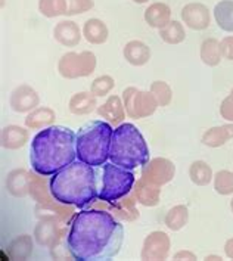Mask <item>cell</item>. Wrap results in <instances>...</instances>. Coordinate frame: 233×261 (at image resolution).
Returning a JSON list of instances; mask_svg holds the SVG:
<instances>
[{"label":"cell","instance_id":"cell-15","mask_svg":"<svg viewBox=\"0 0 233 261\" xmlns=\"http://www.w3.org/2000/svg\"><path fill=\"white\" fill-rule=\"evenodd\" d=\"M28 139H30L28 128L21 127V125H15V124L3 127L2 135H0L2 146L9 151H16V149L24 148L27 145Z\"/></svg>","mask_w":233,"mask_h":261},{"label":"cell","instance_id":"cell-34","mask_svg":"<svg viewBox=\"0 0 233 261\" xmlns=\"http://www.w3.org/2000/svg\"><path fill=\"white\" fill-rule=\"evenodd\" d=\"M151 92L153 97L157 99L158 107H168L173 99V90L165 82H153L151 84Z\"/></svg>","mask_w":233,"mask_h":261},{"label":"cell","instance_id":"cell-25","mask_svg":"<svg viewBox=\"0 0 233 261\" xmlns=\"http://www.w3.org/2000/svg\"><path fill=\"white\" fill-rule=\"evenodd\" d=\"M214 19L223 31L233 33V0H220L214 6Z\"/></svg>","mask_w":233,"mask_h":261},{"label":"cell","instance_id":"cell-19","mask_svg":"<svg viewBox=\"0 0 233 261\" xmlns=\"http://www.w3.org/2000/svg\"><path fill=\"white\" fill-rule=\"evenodd\" d=\"M124 59L135 67H142L149 62L151 59V49L148 44L140 40H130L123 47Z\"/></svg>","mask_w":233,"mask_h":261},{"label":"cell","instance_id":"cell-4","mask_svg":"<svg viewBox=\"0 0 233 261\" xmlns=\"http://www.w3.org/2000/svg\"><path fill=\"white\" fill-rule=\"evenodd\" d=\"M110 161L132 171L149 161V148L135 124L117 125L111 140Z\"/></svg>","mask_w":233,"mask_h":261},{"label":"cell","instance_id":"cell-36","mask_svg":"<svg viewBox=\"0 0 233 261\" xmlns=\"http://www.w3.org/2000/svg\"><path fill=\"white\" fill-rule=\"evenodd\" d=\"M67 230H62L61 236L56 239V242L50 247V255L56 260H65V258H72L68 248V241H67Z\"/></svg>","mask_w":233,"mask_h":261},{"label":"cell","instance_id":"cell-24","mask_svg":"<svg viewBox=\"0 0 233 261\" xmlns=\"http://www.w3.org/2000/svg\"><path fill=\"white\" fill-rule=\"evenodd\" d=\"M68 108L74 115H87L97 110V99L92 92H79L69 99Z\"/></svg>","mask_w":233,"mask_h":261},{"label":"cell","instance_id":"cell-16","mask_svg":"<svg viewBox=\"0 0 233 261\" xmlns=\"http://www.w3.org/2000/svg\"><path fill=\"white\" fill-rule=\"evenodd\" d=\"M97 115L107 120L110 124L120 125L125 118V108H124L123 99L117 95H111L100 107H97Z\"/></svg>","mask_w":233,"mask_h":261},{"label":"cell","instance_id":"cell-2","mask_svg":"<svg viewBox=\"0 0 233 261\" xmlns=\"http://www.w3.org/2000/svg\"><path fill=\"white\" fill-rule=\"evenodd\" d=\"M77 158V135L64 125L40 130L31 142L30 163L33 171L49 177Z\"/></svg>","mask_w":233,"mask_h":261},{"label":"cell","instance_id":"cell-9","mask_svg":"<svg viewBox=\"0 0 233 261\" xmlns=\"http://www.w3.org/2000/svg\"><path fill=\"white\" fill-rule=\"evenodd\" d=\"M176 176V165L168 158H153L142 167V179L148 180L157 186H164Z\"/></svg>","mask_w":233,"mask_h":261},{"label":"cell","instance_id":"cell-28","mask_svg":"<svg viewBox=\"0 0 233 261\" xmlns=\"http://www.w3.org/2000/svg\"><path fill=\"white\" fill-rule=\"evenodd\" d=\"M130 195V193H128ZM124 196L121 198L120 201H117L115 204H111L112 208H114V216L120 220H125V221H133L139 219V211L136 210V204L137 201H135V195L133 196Z\"/></svg>","mask_w":233,"mask_h":261},{"label":"cell","instance_id":"cell-13","mask_svg":"<svg viewBox=\"0 0 233 261\" xmlns=\"http://www.w3.org/2000/svg\"><path fill=\"white\" fill-rule=\"evenodd\" d=\"M9 105H11L12 111L18 112V114L31 112L40 105V96L36 92V89H33L31 86L21 84L11 93Z\"/></svg>","mask_w":233,"mask_h":261},{"label":"cell","instance_id":"cell-45","mask_svg":"<svg viewBox=\"0 0 233 261\" xmlns=\"http://www.w3.org/2000/svg\"><path fill=\"white\" fill-rule=\"evenodd\" d=\"M230 210H232V213H233V198H232V201H230Z\"/></svg>","mask_w":233,"mask_h":261},{"label":"cell","instance_id":"cell-29","mask_svg":"<svg viewBox=\"0 0 233 261\" xmlns=\"http://www.w3.org/2000/svg\"><path fill=\"white\" fill-rule=\"evenodd\" d=\"M189 221V210L186 205H174L165 214L164 224L173 232L182 230Z\"/></svg>","mask_w":233,"mask_h":261},{"label":"cell","instance_id":"cell-6","mask_svg":"<svg viewBox=\"0 0 233 261\" xmlns=\"http://www.w3.org/2000/svg\"><path fill=\"white\" fill-rule=\"evenodd\" d=\"M97 199L102 202L115 204L133 191L136 176L132 170H125L114 163L96 167Z\"/></svg>","mask_w":233,"mask_h":261},{"label":"cell","instance_id":"cell-31","mask_svg":"<svg viewBox=\"0 0 233 261\" xmlns=\"http://www.w3.org/2000/svg\"><path fill=\"white\" fill-rule=\"evenodd\" d=\"M201 140L208 148H220V146L226 145L230 140V136H229L224 125H216V127L208 128L205 133L202 135Z\"/></svg>","mask_w":233,"mask_h":261},{"label":"cell","instance_id":"cell-26","mask_svg":"<svg viewBox=\"0 0 233 261\" xmlns=\"http://www.w3.org/2000/svg\"><path fill=\"white\" fill-rule=\"evenodd\" d=\"M189 177L196 186H208L214 179V173L208 163L202 160H196L189 167Z\"/></svg>","mask_w":233,"mask_h":261},{"label":"cell","instance_id":"cell-8","mask_svg":"<svg viewBox=\"0 0 233 261\" xmlns=\"http://www.w3.org/2000/svg\"><path fill=\"white\" fill-rule=\"evenodd\" d=\"M123 102L125 114L130 118H146L152 115L157 108V99L153 97L151 92L139 90L136 87H127L123 92Z\"/></svg>","mask_w":233,"mask_h":261},{"label":"cell","instance_id":"cell-14","mask_svg":"<svg viewBox=\"0 0 233 261\" xmlns=\"http://www.w3.org/2000/svg\"><path fill=\"white\" fill-rule=\"evenodd\" d=\"M54 37L59 44L67 46V47H74L82 41L83 33L74 21L64 19V21H59L54 28Z\"/></svg>","mask_w":233,"mask_h":261},{"label":"cell","instance_id":"cell-38","mask_svg":"<svg viewBox=\"0 0 233 261\" xmlns=\"http://www.w3.org/2000/svg\"><path fill=\"white\" fill-rule=\"evenodd\" d=\"M220 115L227 123H233V97L230 95L221 100V103H220Z\"/></svg>","mask_w":233,"mask_h":261},{"label":"cell","instance_id":"cell-44","mask_svg":"<svg viewBox=\"0 0 233 261\" xmlns=\"http://www.w3.org/2000/svg\"><path fill=\"white\" fill-rule=\"evenodd\" d=\"M135 3H139V5H143V3H146V2H149V0H133Z\"/></svg>","mask_w":233,"mask_h":261},{"label":"cell","instance_id":"cell-33","mask_svg":"<svg viewBox=\"0 0 233 261\" xmlns=\"http://www.w3.org/2000/svg\"><path fill=\"white\" fill-rule=\"evenodd\" d=\"M214 191L221 196L233 195V171L230 170H220L214 174Z\"/></svg>","mask_w":233,"mask_h":261},{"label":"cell","instance_id":"cell-30","mask_svg":"<svg viewBox=\"0 0 233 261\" xmlns=\"http://www.w3.org/2000/svg\"><path fill=\"white\" fill-rule=\"evenodd\" d=\"M160 37L167 44H180L186 39V31L180 21H170L164 28L160 30Z\"/></svg>","mask_w":233,"mask_h":261},{"label":"cell","instance_id":"cell-32","mask_svg":"<svg viewBox=\"0 0 233 261\" xmlns=\"http://www.w3.org/2000/svg\"><path fill=\"white\" fill-rule=\"evenodd\" d=\"M67 0H39V12L46 18H56L67 15Z\"/></svg>","mask_w":233,"mask_h":261},{"label":"cell","instance_id":"cell-22","mask_svg":"<svg viewBox=\"0 0 233 261\" xmlns=\"http://www.w3.org/2000/svg\"><path fill=\"white\" fill-rule=\"evenodd\" d=\"M33 238L30 234H21L8 244L6 254L11 260H28L33 255Z\"/></svg>","mask_w":233,"mask_h":261},{"label":"cell","instance_id":"cell-7","mask_svg":"<svg viewBox=\"0 0 233 261\" xmlns=\"http://www.w3.org/2000/svg\"><path fill=\"white\" fill-rule=\"evenodd\" d=\"M96 69V56L93 52H67L61 56L58 62L59 74L67 80H75L82 77H89Z\"/></svg>","mask_w":233,"mask_h":261},{"label":"cell","instance_id":"cell-21","mask_svg":"<svg viewBox=\"0 0 233 261\" xmlns=\"http://www.w3.org/2000/svg\"><path fill=\"white\" fill-rule=\"evenodd\" d=\"M55 111L49 107H37L36 110L28 112L25 117V127L30 130H43L55 124Z\"/></svg>","mask_w":233,"mask_h":261},{"label":"cell","instance_id":"cell-17","mask_svg":"<svg viewBox=\"0 0 233 261\" xmlns=\"http://www.w3.org/2000/svg\"><path fill=\"white\" fill-rule=\"evenodd\" d=\"M161 186H157L151 181L145 179L136 180L135 186H133V195L136 198V201L143 206H155L160 204V198H161Z\"/></svg>","mask_w":233,"mask_h":261},{"label":"cell","instance_id":"cell-11","mask_svg":"<svg viewBox=\"0 0 233 261\" xmlns=\"http://www.w3.org/2000/svg\"><path fill=\"white\" fill-rule=\"evenodd\" d=\"M180 16L186 27L196 30V31L206 30L211 24V14H210L208 6L199 2H192V3L185 5L180 11Z\"/></svg>","mask_w":233,"mask_h":261},{"label":"cell","instance_id":"cell-1","mask_svg":"<svg viewBox=\"0 0 233 261\" xmlns=\"http://www.w3.org/2000/svg\"><path fill=\"white\" fill-rule=\"evenodd\" d=\"M67 241L72 260H111L121 249L124 227L108 211L83 208L69 220Z\"/></svg>","mask_w":233,"mask_h":261},{"label":"cell","instance_id":"cell-20","mask_svg":"<svg viewBox=\"0 0 233 261\" xmlns=\"http://www.w3.org/2000/svg\"><path fill=\"white\" fill-rule=\"evenodd\" d=\"M145 21L152 28L161 30L171 21V9L168 5L155 2L149 5L145 11Z\"/></svg>","mask_w":233,"mask_h":261},{"label":"cell","instance_id":"cell-18","mask_svg":"<svg viewBox=\"0 0 233 261\" xmlns=\"http://www.w3.org/2000/svg\"><path fill=\"white\" fill-rule=\"evenodd\" d=\"M31 173L24 168L12 170L6 177V191L15 198H24L30 195Z\"/></svg>","mask_w":233,"mask_h":261},{"label":"cell","instance_id":"cell-43","mask_svg":"<svg viewBox=\"0 0 233 261\" xmlns=\"http://www.w3.org/2000/svg\"><path fill=\"white\" fill-rule=\"evenodd\" d=\"M205 260H223L220 255H206Z\"/></svg>","mask_w":233,"mask_h":261},{"label":"cell","instance_id":"cell-27","mask_svg":"<svg viewBox=\"0 0 233 261\" xmlns=\"http://www.w3.org/2000/svg\"><path fill=\"white\" fill-rule=\"evenodd\" d=\"M201 61L208 67H217L221 61V52H220V41L214 37H208L201 43L199 50Z\"/></svg>","mask_w":233,"mask_h":261},{"label":"cell","instance_id":"cell-35","mask_svg":"<svg viewBox=\"0 0 233 261\" xmlns=\"http://www.w3.org/2000/svg\"><path fill=\"white\" fill-rule=\"evenodd\" d=\"M114 87H115V80L111 75H99L92 83L90 92L96 97H103L110 95Z\"/></svg>","mask_w":233,"mask_h":261},{"label":"cell","instance_id":"cell-46","mask_svg":"<svg viewBox=\"0 0 233 261\" xmlns=\"http://www.w3.org/2000/svg\"><path fill=\"white\" fill-rule=\"evenodd\" d=\"M229 95H230V96L233 97V87H232V90H230V93H229Z\"/></svg>","mask_w":233,"mask_h":261},{"label":"cell","instance_id":"cell-41","mask_svg":"<svg viewBox=\"0 0 233 261\" xmlns=\"http://www.w3.org/2000/svg\"><path fill=\"white\" fill-rule=\"evenodd\" d=\"M224 254L227 258L233 260V238H229L224 244Z\"/></svg>","mask_w":233,"mask_h":261},{"label":"cell","instance_id":"cell-40","mask_svg":"<svg viewBox=\"0 0 233 261\" xmlns=\"http://www.w3.org/2000/svg\"><path fill=\"white\" fill-rule=\"evenodd\" d=\"M174 260H196V255L193 254L192 251L182 249V251L174 254Z\"/></svg>","mask_w":233,"mask_h":261},{"label":"cell","instance_id":"cell-23","mask_svg":"<svg viewBox=\"0 0 233 261\" xmlns=\"http://www.w3.org/2000/svg\"><path fill=\"white\" fill-rule=\"evenodd\" d=\"M110 31L102 19L90 18L83 25V37L92 44H102L108 40Z\"/></svg>","mask_w":233,"mask_h":261},{"label":"cell","instance_id":"cell-39","mask_svg":"<svg viewBox=\"0 0 233 261\" xmlns=\"http://www.w3.org/2000/svg\"><path fill=\"white\" fill-rule=\"evenodd\" d=\"M220 52L223 59L233 61V36H226L220 40Z\"/></svg>","mask_w":233,"mask_h":261},{"label":"cell","instance_id":"cell-37","mask_svg":"<svg viewBox=\"0 0 233 261\" xmlns=\"http://www.w3.org/2000/svg\"><path fill=\"white\" fill-rule=\"evenodd\" d=\"M67 5H68L67 16H72V15L84 14L90 11L95 6V2L93 0H67Z\"/></svg>","mask_w":233,"mask_h":261},{"label":"cell","instance_id":"cell-10","mask_svg":"<svg viewBox=\"0 0 233 261\" xmlns=\"http://www.w3.org/2000/svg\"><path fill=\"white\" fill-rule=\"evenodd\" d=\"M170 248H171V241L168 234L161 230H155L145 238L140 258L146 261L167 260L170 254Z\"/></svg>","mask_w":233,"mask_h":261},{"label":"cell","instance_id":"cell-5","mask_svg":"<svg viewBox=\"0 0 233 261\" xmlns=\"http://www.w3.org/2000/svg\"><path fill=\"white\" fill-rule=\"evenodd\" d=\"M114 128L108 121L86 123L77 133V158L84 164L99 167L110 160Z\"/></svg>","mask_w":233,"mask_h":261},{"label":"cell","instance_id":"cell-42","mask_svg":"<svg viewBox=\"0 0 233 261\" xmlns=\"http://www.w3.org/2000/svg\"><path fill=\"white\" fill-rule=\"evenodd\" d=\"M224 127H226V130H227V133H229L230 139H233V123L224 124Z\"/></svg>","mask_w":233,"mask_h":261},{"label":"cell","instance_id":"cell-12","mask_svg":"<svg viewBox=\"0 0 233 261\" xmlns=\"http://www.w3.org/2000/svg\"><path fill=\"white\" fill-rule=\"evenodd\" d=\"M61 233H62V229L59 224V217L52 216V214L43 216L34 227V239L40 247L44 248L52 247Z\"/></svg>","mask_w":233,"mask_h":261},{"label":"cell","instance_id":"cell-3","mask_svg":"<svg viewBox=\"0 0 233 261\" xmlns=\"http://www.w3.org/2000/svg\"><path fill=\"white\" fill-rule=\"evenodd\" d=\"M49 188L58 202L83 210L97 199L96 167L74 161L50 176Z\"/></svg>","mask_w":233,"mask_h":261}]
</instances>
